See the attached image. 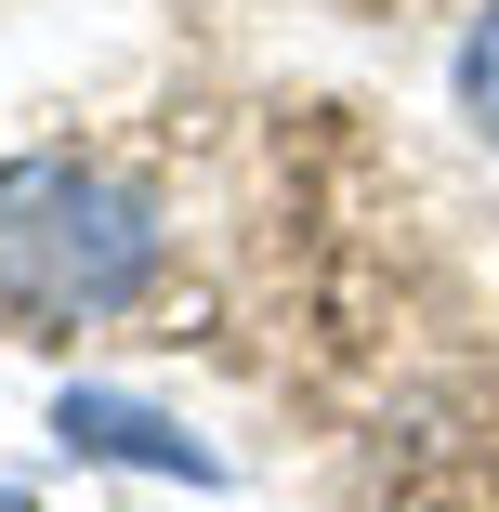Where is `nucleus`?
<instances>
[{
  "label": "nucleus",
  "instance_id": "nucleus-2",
  "mask_svg": "<svg viewBox=\"0 0 499 512\" xmlns=\"http://www.w3.org/2000/svg\"><path fill=\"white\" fill-rule=\"evenodd\" d=\"M53 447L66 460H119V473H171V486H224V447H197L171 407L106 394V381H66L53 394Z\"/></svg>",
  "mask_w": 499,
  "mask_h": 512
},
{
  "label": "nucleus",
  "instance_id": "nucleus-4",
  "mask_svg": "<svg viewBox=\"0 0 499 512\" xmlns=\"http://www.w3.org/2000/svg\"><path fill=\"white\" fill-rule=\"evenodd\" d=\"M0 512H40V499H27V486H0Z\"/></svg>",
  "mask_w": 499,
  "mask_h": 512
},
{
  "label": "nucleus",
  "instance_id": "nucleus-3",
  "mask_svg": "<svg viewBox=\"0 0 499 512\" xmlns=\"http://www.w3.org/2000/svg\"><path fill=\"white\" fill-rule=\"evenodd\" d=\"M460 119H473V132L499 145V14H486V27L460 40Z\"/></svg>",
  "mask_w": 499,
  "mask_h": 512
},
{
  "label": "nucleus",
  "instance_id": "nucleus-1",
  "mask_svg": "<svg viewBox=\"0 0 499 512\" xmlns=\"http://www.w3.org/2000/svg\"><path fill=\"white\" fill-rule=\"evenodd\" d=\"M158 276V197L106 158H0V316L92 329L145 302Z\"/></svg>",
  "mask_w": 499,
  "mask_h": 512
}]
</instances>
